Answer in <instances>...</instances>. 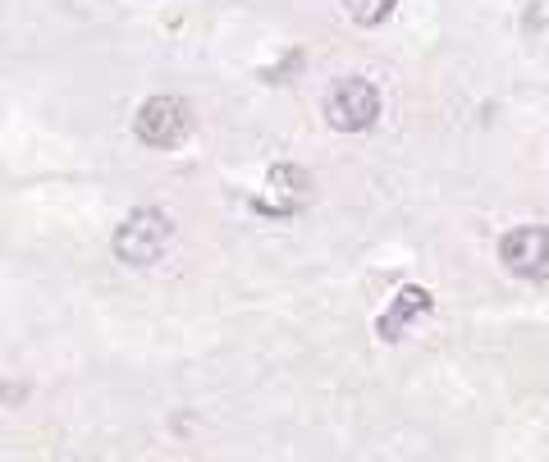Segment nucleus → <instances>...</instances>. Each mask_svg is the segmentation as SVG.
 Returning <instances> with one entry per match:
<instances>
[{"label": "nucleus", "instance_id": "6", "mask_svg": "<svg viewBox=\"0 0 549 462\" xmlns=\"http://www.w3.org/2000/svg\"><path fill=\"white\" fill-rule=\"evenodd\" d=\"M431 312H435V293L421 289V284H408V289H399V298L389 302V312L376 321V334L385 339V344H399L403 334H408L421 316H431Z\"/></svg>", "mask_w": 549, "mask_h": 462}, {"label": "nucleus", "instance_id": "2", "mask_svg": "<svg viewBox=\"0 0 549 462\" xmlns=\"http://www.w3.org/2000/svg\"><path fill=\"white\" fill-rule=\"evenodd\" d=\"M170 238H174L170 215L156 211V206H138V211L124 215V225L115 229L110 248H115V261H124V266H151L170 248Z\"/></svg>", "mask_w": 549, "mask_h": 462}, {"label": "nucleus", "instance_id": "7", "mask_svg": "<svg viewBox=\"0 0 549 462\" xmlns=\"http://www.w3.org/2000/svg\"><path fill=\"white\" fill-rule=\"evenodd\" d=\"M344 10H348V19L362 23V28H380V23L394 19L399 0H344Z\"/></svg>", "mask_w": 549, "mask_h": 462}, {"label": "nucleus", "instance_id": "4", "mask_svg": "<svg viewBox=\"0 0 549 462\" xmlns=\"http://www.w3.org/2000/svg\"><path fill=\"white\" fill-rule=\"evenodd\" d=\"M499 261L517 280H549V229L517 225L499 238Z\"/></svg>", "mask_w": 549, "mask_h": 462}, {"label": "nucleus", "instance_id": "1", "mask_svg": "<svg viewBox=\"0 0 549 462\" xmlns=\"http://www.w3.org/2000/svg\"><path fill=\"white\" fill-rule=\"evenodd\" d=\"M321 110H325V124H330L334 133H366L380 119V87L362 74L334 78L325 101H321Z\"/></svg>", "mask_w": 549, "mask_h": 462}, {"label": "nucleus", "instance_id": "5", "mask_svg": "<svg viewBox=\"0 0 549 462\" xmlns=\"http://www.w3.org/2000/svg\"><path fill=\"white\" fill-rule=\"evenodd\" d=\"M307 197H312V174L302 170V165H275V170L266 174V193L252 206H257L261 215L284 220V215H298L302 206H307Z\"/></svg>", "mask_w": 549, "mask_h": 462}, {"label": "nucleus", "instance_id": "3", "mask_svg": "<svg viewBox=\"0 0 549 462\" xmlns=\"http://www.w3.org/2000/svg\"><path fill=\"white\" fill-rule=\"evenodd\" d=\"M133 129H138V138L147 142V147H156V151L179 147V142L188 138V129H193L188 101H179V97H147L138 106Z\"/></svg>", "mask_w": 549, "mask_h": 462}]
</instances>
